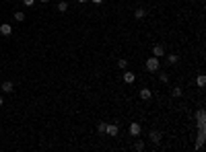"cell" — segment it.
I'll return each mask as SVG.
<instances>
[{
	"label": "cell",
	"instance_id": "cell-1",
	"mask_svg": "<svg viewBox=\"0 0 206 152\" xmlns=\"http://www.w3.org/2000/svg\"><path fill=\"white\" fill-rule=\"evenodd\" d=\"M144 66H147V70H148V72H159V66H161V64H159V58L151 56V58L147 60V64H144Z\"/></svg>",
	"mask_w": 206,
	"mask_h": 152
},
{
	"label": "cell",
	"instance_id": "cell-2",
	"mask_svg": "<svg viewBox=\"0 0 206 152\" xmlns=\"http://www.w3.org/2000/svg\"><path fill=\"white\" fill-rule=\"evenodd\" d=\"M0 33L4 35V37L13 35V25H10V23H2V25H0Z\"/></svg>",
	"mask_w": 206,
	"mask_h": 152
},
{
	"label": "cell",
	"instance_id": "cell-3",
	"mask_svg": "<svg viewBox=\"0 0 206 152\" xmlns=\"http://www.w3.org/2000/svg\"><path fill=\"white\" fill-rule=\"evenodd\" d=\"M148 138H151V142H152V144H161V132H159V130H151Z\"/></svg>",
	"mask_w": 206,
	"mask_h": 152
},
{
	"label": "cell",
	"instance_id": "cell-4",
	"mask_svg": "<svg viewBox=\"0 0 206 152\" xmlns=\"http://www.w3.org/2000/svg\"><path fill=\"white\" fill-rule=\"evenodd\" d=\"M140 132H142L140 123H136V121H134V123H130V136H134V138H136V136H140Z\"/></svg>",
	"mask_w": 206,
	"mask_h": 152
},
{
	"label": "cell",
	"instance_id": "cell-5",
	"mask_svg": "<svg viewBox=\"0 0 206 152\" xmlns=\"http://www.w3.org/2000/svg\"><path fill=\"white\" fill-rule=\"evenodd\" d=\"M105 134H109L111 138H116V136L120 134V128L116 125V123H111V125H107V128H105Z\"/></svg>",
	"mask_w": 206,
	"mask_h": 152
},
{
	"label": "cell",
	"instance_id": "cell-6",
	"mask_svg": "<svg viewBox=\"0 0 206 152\" xmlns=\"http://www.w3.org/2000/svg\"><path fill=\"white\" fill-rule=\"evenodd\" d=\"M0 88H2V93H15V84L10 82V80H4Z\"/></svg>",
	"mask_w": 206,
	"mask_h": 152
},
{
	"label": "cell",
	"instance_id": "cell-7",
	"mask_svg": "<svg viewBox=\"0 0 206 152\" xmlns=\"http://www.w3.org/2000/svg\"><path fill=\"white\" fill-rule=\"evenodd\" d=\"M122 78H124V82H126V84H132L134 80H136V76H134V72H124Z\"/></svg>",
	"mask_w": 206,
	"mask_h": 152
},
{
	"label": "cell",
	"instance_id": "cell-8",
	"mask_svg": "<svg viewBox=\"0 0 206 152\" xmlns=\"http://www.w3.org/2000/svg\"><path fill=\"white\" fill-rule=\"evenodd\" d=\"M140 99H142V101H148V99L152 97V93H151V88H140Z\"/></svg>",
	"mask_w": 206,
	"mask_h": 152
},
{
	"label": "cell",
	"instance_id": "cell-9",
	"mask_svg": "<svg viewBox=\"0 0 206 152\" xmlns=\"http://www.w3.org/2000/svg\"><path fill=\"white\" fill-rule=\"evenodd\" d=\"M152 56H155V58H161V56H165V49H163V45H155V47H152Z\"/></svg>",
	"mask_w": 206,
	"mask_h": 152
},
{
	"label": "cell",
	"instance_id": "cell-10",
	"mask_svg": "<svg viewBox=\"0 0 206 152\" xmlns=\"http://www.w3.org/2000/svg\"><path fill=\"white\" fill-rule=\"evenodd\" d=\"M134 17H136L138 21H142L144 17H147V10H144L142 6H140V8H136V10H134Z\"/></svg>",
	"mask_w": 206,
	"mask_h": 152
},
{
	"label": "cell",
	"instance_id": "cell-11",
	"mask_svg": "<svg viewBox=\"0 0 206 152\" xmlns=\"http://www.w3.org/2000/svg\"><path fill=\"white\" fill-rule=\"evenodd\" d=\"M56 8H58V12H66V10H68V2H64V0H60Z\"/></svg>",
	"mask_w": 206,
	"mask_h": 152
},
{
	"label": "cell",
	"instance_id": "cell-12",
	"mask_svg": "<svg viewBox=\"0 0 206 152\" xmlns=\"http://www.w3.org/2000/svg\"><path fill=\"white\" fill-rule=\"evenodd\" d=\"M15 21H17V23H23V21H25V12H23V10H17V12H15Z\"/></svg>",
	"mask_w": 206,
	"mask_h": 152
},
{
	"label": "cell",
	"instance_id": "cell-13",
	"mask_svg": "<svg viewBox=\"0 0 206 152\" xmlns=\"http://www.w3.org/2000/svg\"><path fill=\"white\" fill-rule=\"evenodd\" d=\"M177 60H179V56H177V54L167 56V62H169V64H177Z\"/></svg>",
	"mask_w": 206,
	"mask_h": 152
},
{
	"label": "cell",
	"instance_id": "cell-14",
	"mask_svg": "<svg viewBox=\"0 0 206 152\" xmlns=\"http://www.w3.org/2000/svg\"><path fill=\"white\" fill-rule=\"evenodd\" d=\"M105 128H107V123H105V121H99V125H97V132H99V134H105Z\"/></svg>",
	"mask_w": 206,
	"mask_h": 152
},
{
	"label": "cell",
	"instance_id": "cell-15",
	"mask_svg": "<svg viewBox=\"0 0 206 152\" xmlns=\"http://www.w3.org/2000/svg\"><path fill=\"white\" fill-rule=\"evenodd\" d=\"M196 84H198V86H204V84H206V76H202V74H200V76H198V80H196Z\"/></svg>",
	"mask_w": 206,
	"mask_h": 152
},
{
	"label": "cell",
	"instance_id": "cell-16",
	"mask_svg": "<svg viewBox=\"0 0 206 152\" xmlns=\"http://www.w3.org/2000/svg\"><path fill=\"white\" fill-rule=\"evenodd\" d=\"M182 93H183V91H182V88H179V86H175V88H173V91H171V95H173V97H182Z\"/></svg>",
	"mask_w": 206,
	"mask_h": 152
},
{
	"label": "cell",
	"instance_id": "cell-17",
	"mask_svg": "<svg viewBox=\"0 0 206 152\" xmlns=\"http://www.w3.org/2000/svg\"><path fill=\"white\" fill-rule=\"evenodd\" d=\"M134 150H138V152H142L144 150V142H140V140H138L136 144H134Z\"/></svg>",
	"mask_w": 206,
	"mask_h": 152
},
{
	"label": "cell",
	"instance_id": "cell-18",
	"mask_svg": "<svg viewBox=\"0 0 206 152\" xmlns=\"http://www.w3.org/2000/svg\"><path fill=\"white\" fill-rule=\"evenodd\" d=\"M118 66H120L122 70H126V68H128V60H126V58H122V60L118 62Z\"/></svg>",
	"mask_w": 206,
	"mask_h": 152
},
{
	"label": "cell",
	"instance_id": "cell-19",
	"mask_svg": "<svg viewBox=\"0 0 206 152\" xmlns=\"http://www.w3.org/2000/svg\"><path fill=\"white\" fill-rule=\"evenodd\" d=\"M161 82H163V84L169 82V74H167V72H161Z\"/></svg>",
	"mask_w": 206,
	"mask_h": 152
},
{
	"label": "cell",
	"instance_id": "cell-20",
	"mask_svg": "<svg viewBox=\"0 0 206 152\" xmlns=\"http://www.w3.org/2000/svg\"><path fill=\"white\" fill-rule=\"evenodd\" d=\"M33 2H35V0H23V4H25V6H33Z\"/></svg>",
	"mask_w": 206,
	"mask_h": 152
},
{
	"label": "cell",
	"instance_id": "cell-21",
	"mask_svg": "<svg viewBox=\"0 0 206 152\" xmlns=\"http://www.w3.org/2000/svg\"><path fill=\"white\" fill-rule=\"evenodd\" d=\"M91 2H93V4H101L103 0H91Z\"/></svg>",
	"mask_w": 206,
	"mask_h": 152
},
{
	"label": "cell",
	"instance_id": "cell-22",
	"mask_svg": "<svg viewBox=\"0 0 206 152\" xmlns=\"http://www.w3.org/2000/svg\"><path fill=\"white\" fill-rule=\"evenodd\" d=\"M2 105H4V99H2V97H0V107H2Z\"/></svg>",
	"mask_w": 206,
	"mask_h": 152
},
{
	"label": "cell",
	"instance_id": "cell-23",
	"mask_svg": "<svg viewBox=\"0 0 206 152\" xmlns=\"http://www.w3.org/2000/svg\"><path fill=\"white\" fill-rule=\"evenodd\" d=\"M76 2H80V4H85V2H87V0H76Z\"/></svg>",
	"mask_w": 206,
	"mask_h": 152
},
{
	"label": "cell",
	"instance_id": "cell-24",
	"mask_svg": "<svg viewBox=\"0 0 206 152\" xmlns=\"http://www.w3.org/2000/svg\"><path fill=\"white\" fill-rule=\"evenodd\" d=\"M39 2H44V4H48V2H49V0H39Z\"/></svg>",
	"mask_w": 206,
	"mask_h": 152
}]
</instances>
